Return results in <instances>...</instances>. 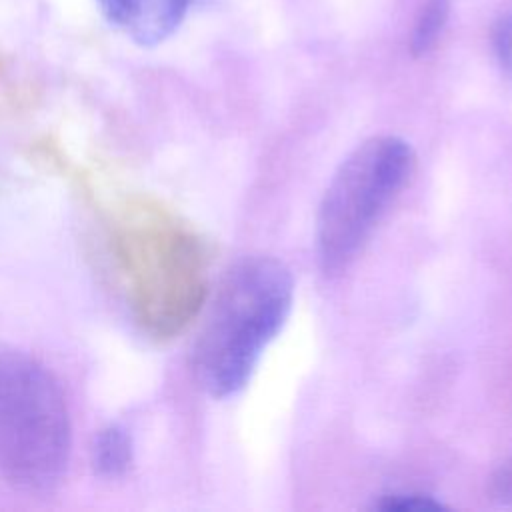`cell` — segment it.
Listing matches in <instances>:
<instances>
[{"instance_id":"2","label":"cell","mask_w":512,"mask_h":512,"mask_svg":"<svg viewBox=\"0 0 512 512\" xmlns=\"http://www.w3.org/2000/svg\"><path fill=\"white\" fill-rule=\"evenodd\" d=\"M294 296L290 270L276 258L250 256L222 278L194 344V374L214 398L240 392L266 346L282 330Z\"/></svg>"},{"instance_id":"4","label":"cell","mask_w":512,"mask_h":512,"mask_svg":"<svg viewBox=\"0 0 512 512\" xmlns=\"http://www.w3.org/2000/svg\"><path fill=\"white\" fill-rule=\"evenodd\" d=\"M414 166L412 146L390 134L364 140L342 160L316 216V254L324 274L352 264Z\"/></svg>"},{"instance_id":"5","label":"cell","mask_w":512,"mask_h":512,"mask_svg":"<svg viewBox=\"0 0 512 512\" xmlns=\"http://www.w3.org/2000/svg\"><path fill=\"white\" fill-rule=\"evenodd\" d=\"M192 0H98L106 20L142 46L164 42L182 24Z\"/></svg>"},{"instance_id":"8","label":"cell","mask_w":512,"mask_h":512,"mask_svg":"<svg viewBox=\"0 0 512 512\" xmlns=\"http://www.w3.org/2000/svg\"><path fill=\"white\" fill-rule=\"evenodd\" d=\"M374 508L380 510H440L444 508V504L440 500H436L430 494H422V492H390L384 494Z\"/></svg>"},{"instance_id":"1","label":"cell","mask_w":512,"mask_h":512,"mask_svg":"<svg viewBox=\"0 0 512 512\" xmlns=\"http://www.w3.org/2000/svg\"><path fill=\"white\" fill-rule=\"evenodd\" d=\"M108 244L132 322L156 342L178 336L208 292L202 240L172 210L128 198L108 222Z\"/></svg>"},{"instance_id":"3","label":"cell","mask_w":512,"mask_h":512,"mask_svg":"<svg viewBox=\"0 0 512 512\" xmlns=\"http://www.w3.org/2000/svg\"><path fill=\"white\" fill-rule=\"evenodd\" d=\"M70 452V410L58 378L34 356L0 344V478L24 492H50Z\"/></svg>"},{"instance_id":"6","label":"cell","mask_w":512,"mask_h":512,"mask_svg":"<svg viewBox=\"0 0 512 512\" xmlns=\"http://www.w3.org/2000/svg\"><path fill=\"white\" fill-rule=\"evenodd\" d=\"M90 464L102 480L124 478L134 464L132 434L126 426L110 422L94 434L90 446Z\"/></svg>"},{"instance_id":"9","label":"cell","mask_w":512,"mask_h":512,"mask_svg":"<svg viewBox=\"0 0 512 512\" xmlns=\"http://www.w3.org/2000/svg\"><path fill=\"white\" fill-rule=\"evenodd\" d=\"M492 46L500 68L512 74V16H502L492 28Z\"/></svg>"},{"instance_id":"7","label":"cell","mask_w":512,"mask_h":512,"mask_svg":"<svg viewBox=\"0 0 512 512\" xmlns=\"http://www.w3.org/2000/svg\"><path fill=\"white\" fill-rule=\"evenodd\" d=\"M450 4H452V0H426L424 2L422 10L416 18L412 38H410V50L414 56H422L436 46L442 30H444V24L448 20Z\"/></svg>"}]
</instances>
